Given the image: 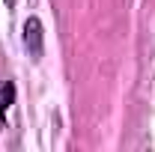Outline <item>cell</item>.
I'll return each mask as SVG.
<instances>
[{
    "label": "cell",
    "instance_id": "1",
    "mask_svg": "<svg viewBox=\"0 0 155 152\" xmlns=\"http://www.w3.org/2000/svg\"><path fill=\"white\" fill-rule=\"evenodd\" d=\"M45 33H42V21L36 15H30V18L24 21V48L30 51V57H42V51H45Z\"/></svg>",
    "mask_w": 155,
    "mask_h": 152
},
{
    "label": "cell",
    "instance_id": "2",
    "mask_svg": "<svg viewBox=\"0 0 155 152\" xmlns=\"http://www.w3.org/2000/svg\"><path fill=\"white\" fill-rule=\"evenodd\" d=\"M12 101H15V84H12V81H6V84L0 87V128L6 125V114H9Z\"/></svg>",
    "mask_w": 155,
    "mask_h": 152
}]
</instances>
